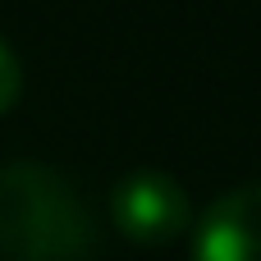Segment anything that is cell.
Masks as SVG:
<instances>
[{
  "mask_svg": "<svg viewBox=\"0 0 261 261\" xmlns=\"http://www.w3.org/2000/svg\"><path fill=\"white\" fill-rule=\"evenodd\" d=\"M92 248V211L60 170L41 161L0 165V261H87Z\"/></svg>",
  "mask_w": 261,
  "mask_h": 261,
  "instance_id": "1",
  "label": "cell"
},
{
  "mask_svg": "<svg viewBox=\"0 0 261 261\" xmlns=\"http://www.w3.org/2000/svg\"><path fill=\"white\" fill-rule=\"evenodd\" d=\"M18 92H23V64H18V55L9 50V41L0 37V115L18 101Z\"/></svg>",
  "mask_w": 261,
  "mask_h": 261,
  "instance_id": "4",
  "label": "cell"
},
{
  "mask_svg": "<svg viewBox=\"0 0 261 261\" xmlns=\"http://www.w3.org/2000/svg\"><path fill=\"white\" fill-rule=\"evenodd\" d=\"M193 261H261V179L220 193L197 216Z\"/></svg>",
  "mask_w": 261,
  "mask_h": 261,
  "instance_id": "3",
  "label": "cell"
},
{
  "mask_svg": "<svg viewBox=\"0 0 261 261\" xmlns=\"http://www.w3.org/2000/svg\"><path fill=\"white\" fill-rule=\"evenodd\" d=\"M110 216L133 243H170L193 225V202L184 184L165 170H128L110 188Z\"/></svg>",
  "mask_w": 261,
  "mask_h": 261,
  "instance_id": "2",
  "label": "cell"
}]
</instances>
